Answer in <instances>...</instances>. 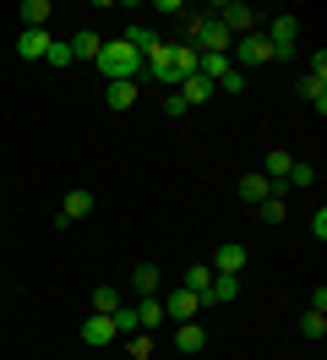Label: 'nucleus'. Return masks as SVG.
Instances as JSON below:
<instances>
[{"instance_id":"obj_25","label":"nucleus","mask_w":327,"mask_h":360,"mask_svg":"<svg viewBox=\"0 0 327 360\" xmlns=\"http://www.w3.org/2000/svg\"><path fill=\"white\" fill-rule=\"evenodd\" d=\"M300 93L311 98V104H316V115H327V82H316V77H305V82H300Z\"/></svg>"},{"instance_id":"obj_1","label":"nucleus","mask_w":327,"mask_h":360,"mask_svg":"<svg viewBox=\"0 0 327 360\" xmlns=\"http://www.w3.org/2000/svg\"><path fill=\"white\" fill-rule=\"evenodd\" d=\"M93 66H98L104 82H136V77H142V55H136L126 39H104V49H98Z\"/></svg>"},{"instance_id":"obj_31","label":"nucleus","mask_w":327,"mask_h":360,"mask_svg":"<svg viewBox=\"0 0 327 360\" xmlns=\"http://www.w3.org/2000/svg\"><path fill=\"white\" fill-rule=\"evenodd\" d=\"M213 93H245V71H235V66H229V77H224V82H218Z\"/></svg>"},{"instance_id":"obj_11","label":"nucleus","mask_w":327,"mask_h":360,"mask_svg":"<svg viewBox=\"0 0 327 360\" xmlns=\"http://www.w3.org/2000/svg\"><path fill=\"white\" fill-rule=\"evenodd\" d=\"M278 191H283V186H273L262 169H257V175H240V197H245V202H267V197H278Z\"/></svg>"},{"instance_id":"obj_3","label":"nucleus","mask_w":327,"mask_h":360,"mask_svg":"<svg viewBox=\"0 0 327 360\" xmlns=\"http://www.w3.org/2000/svg\"><path fill=\"white\" fill-rule=\"evenodd\" d=\"M207 17H213V22L224 27L229 39H235V33H240V39H245V33H257V11H251L245 0H224V6H213Z\"/></svg>"},{"instance_id":"obj_9","label":"nucleus","mask_w":327,"mask_h":360,"mask_svg":"<svg viewBox=\"0 0 327 360\" xmlns=\"http://www.w3.org/2000/svg\"><path fill=\"white\" fill-rule=\"evenodd\" d=\"M115 316H87L82 322V344H93V349H104V344H115Z\"/></svg>"},{"instance_id":"obj_6","label":"nucleus","mask_w":327,"mask_h":360,"mask_svg":"<svg viewBox=\"0 0 327 360\" xmlns=\"http://www.w3.org/2000/svg\"><path fill=\"white\" fill-rule=\"evenodd\" d=\"M235 60H240V66H267V60H273V49H267V39H262V33H245V39L235 44ZM240 66H235V71H240Z\"/></svg>"},{"instance_id":"obj_28","label":"nucleus","mask_w":327,"mask_h":360,"mask_svg":"<svg viewBox=\"0 0 327 360\" xmlns=\"http://www.w3.org/2000/svg\"><path fill=\"white\" fill-rule=\"evenodd\" d=\"M257 207H262V224H283V197H267Z\"/></svg>"},{"instance_id":"obj_23","label":"nucleus","mask_w":327,"mask_h":360,"mask_svg":"<svg viewBox=\"0 0 327 360\" xmlns=\"http://www.w3.org/2000/svg\"><path fill=\"white\" fill-rule=\"evenodd\" d=\"M115 333H120V338L142 333V322H136V306H120V311H115Z\"/></svg>"},{"instance_id":"obj_22","label":"nucleus","mask_w":327,"mask_h":360,"mask_svg":"<svg viewBox=\"0 0 327 360\" xmlns=\"http://www.w3.org/2000/svg\"><path fill=\"white\" fill-rule=\"evenodd\" d=\"M207 284H213V268H207V262L186 268V290H191V295H207Z\"/></svg>"},{"instance_id":"obj_13","label":"nucleus","mask_w":327,"mask_h":360,"mask_svg":"<svg viewBox=\"0 0 327 360\" xmlns=\"http://www.w3.org/2000/svg\"><path fill=\"white\" fill-rule=\"evenodd\" d=\"M65 44H71V55H77V60H98V49H104V39H98L93 27H82V33H71Z\"/></svg>"},{"instance_id":"obj_17","label":"nucleus","mask_w":327,"mask_h":360,"mask_svg":"<svg viewBox=\"0 0 327 360\" xmlns=\"http://www.w3.org/2000/svg\"><path fill=\"white\" fill-rule=\"evenodd\" d=\"M120 311V290H115V284H98V290H93V316H115Z\"/></svg>"},{"instance_id":"obj_8","label":"nucleus","mask_w":327,"mask_h":360,"mask_svg":"<svg viewBox=\"0 0 327 360\" xmlns=\"http://www.w3.org/2000/svg\"><path fill=\"white\" fill-rule=\"evenodd\" d=\"M174 349H180V355H202V349H207V328H202V322H180V328H174Z\"/></svg>"},{"instance_id":"obj_14","label":"nucleus","mask_w":327,"mask_h":360,"mask_svg":"<svg viewBox=\"0 0 327 360\" xmlns=\"http://www.w3.org/2000/svg\"><path fill=\"white\" fill-rule=\"evenodd\" d=\"M93 213V191L87 186H77V191H65V207H60V219L71 224V219H87Z\"/></svg>"},{"instance_id":"obj_4","label":"nucleus","mask_w":327,"mask_h":360,"mask_svg":"<svg viewBox=\"0 0 327 360\" xmlns=\"http://www.w3.org/2000/svg\"><path fill=\"white\" fill-rule=\"evenodd\" d=\"M153 82H164V88H180V71H174V44H158L148 55V66H142Z\"/></svg>"},{"instance_id":"obj_30","label":"nucleus","mask_w":327,"mask_h":360,"mask_svg":"<svg viewBox=\"0 0 327 360\" xmlns=\"http://www.w3.org/2000/svg\"><path fill=\"white\" fill-rule=\"evenodd\" d=\"M131 360H153V338L148 333H131Z\"/></svg>"},{"instance_id":"obj_29","label":"nucleus","mask_w":327,"mask_h":360,"mask_svg":"<svg viewBox=\"0 0 327 360\" xmlns=\"http://www.w3.org/2000/svg\"><path fill=\"white\" fill-rule=\"evenodd\" d=\"M289 186H316V169L311 164H289Z\"/></svg>"},{"instance_id":"obj_24","label":"nucleus","mask_w":327,"mask_h":360,"mask_svg":"<svg viewBox=\"0 0 327 360\" xmlns=\"http://www.w3.org/2000/svg\"><path fill=\"white\" fill-rule=\"evenodd\" d=\"M174 71H180V82H186V77H196V49H191V44H174Z\"/></svg>"},{"instance_id":"obj_27","label":"nucleus","mask_w":327,"mask_h":360,"mask_svg":"<svg viewBox=\"0 0 327 360\" xmlns=\"http://www.w3.org/2000/svg\"><path fill=\"white\" fill-rule=\"evenodd\" d=\"M44 60H49V66H55V71H65V66H71V60H77V55H71V44H60V39H55Z\"/></svg>"},{"instance_id":"obj_7","label":"nucleus","mask_w":327,"mask_h":360,"mask_svg":"<svg viewBox=\"0 0 327 360\" xmlns=\"http://www.w3.org/2000/svg\"><path fill=\"white\" fill-rule=\"evenodd\" d=\"M49 44H55V39H49V27H22L17 55H22V60H44V55H49Z\"/></svg>"},{"instance_id":"obj_16","label":"nucleus","mask_w":327,"mask_h":360,"mask_svg":"<svg viewBox=\"0 0 327 360\" xmlns=\"http://www.w3.org/2000/svg\"><path fill=\"white\" fill-rule=\"evenodd\" d=\"M289 164H295V158L283 153V148H273V153H267V164H262V175L273 180V186H283V180H289Z\"/></svg>"},{"instance_id":"obj_20","label":"nucleus","mask_w":327,"mask_h":360,"mask_svg":"<svg viewBox=\"0 0 327 360\" xmlns=\"http://www.w3.org/2000/svg\"><path fill=\"white\" fill-rule=\"evenodd\" d=\"M180 98H186V104H207V98H213V82H202V77H186V82H180Z\"/></svg>"},{"instance_id":"obj_10","label":"nucleus","mask_w":327,"mask_h":360,"mask_svg":"<svg viewBox=\"0 0 327 360\" xmlns=\"http://www.w3.org/2000/svg\"><path fill=\"white\" fill-rule=\"evenodd\" d=\"M207 268H213V273H240V268H245V246H240V240H224V246L213 251Z\"/></svg>"},{"instance_id":"obj_15","label":"nucleus","mask_w":327,"mask_h":360,"mask_svg":"<svg viewBox=\"0 0 327 360\" xmlns=\"http://www.w3.org/2000/svg\"><path fill=\"white\" fill-rule=\"evenodd\" d=\"M104 104H109V110H131V104H136V82H109Z\"/></svg>"},{"instance_id":"obj_18","label":"nucleus","mask_w":327,"mask_h":360,"mask_svg":"<svg viewBox=\"0 0 327 360\" xmlns=\"http://www.w3.org/2000/svg\"><path fill=\"white\" fill-rule=\"evenodd\" d=\"M49 17H55V6H49V0H22V27H44Z\"/></svg>"},{"instance_id":"obj_2","label":"nucleus","mask_w":327,"mask_h":360,"mask_svg":"<svg viewBox=\"0 0 327 360\" xmlns=\"http://www.w3.org/2000/svg\"><path fill=\"white\" fill-rule=\"evenodd\" d=\"M262 39H267V49H273V60H295V44H300V17H295V11H278V17H273V27H267Z\"/></svg>"},{"instance_id":"obj_21","label":"nucleus","mask_w":327,"mask_h":360,"mask_svg":"<svg viewBox=\"0 0 327 360\" xmlns=\"http://www.w3.org/2000/svg\"><path fill=\"white\" fill-rule=\"evenodd\" d=\"M158 278H164V273L153 268V262H142V268L131 273V290H136V295H153V290H158Z\"/></svg>"},{"instance_id":"obj_12","label":"nucleus","mask_w":327,"mask_h":360,"mask_svg":"<svg viewBox=\"0 0 327 360\" xmlns=\"http://www.w3.org/2000/svg\"><path fill=\"white\" fill-rule=\"evenodd\" d=\"M120 39H126V44H131V49H136V55H142V60H148L153 49L164 44V39H158V33H153V27H142V22H131V27H126V33H120Z\"/></svg>"},{"instance_id":"obj_26","label":"nucleus","mask_w":327,"mask_h":360,"mask_svg":"<svg viewBox=\"0 0 327 360\" xmlns=\"http://www.w3.org/2000/svg\"><path fill=\"white\" fill-rule=\"evenodd\" d=\"M300 333H305V338H322V333H327V311H305V316H300Z\"/></svg>"},{"instance_id":"obj_32","label":"nucleus","mask_w":327,"mask_h":360,"mask_svg":"<svg viewBox=\"0 0 327 360\" xmlns=\"http://www.w3.org/2000/svg\"><path fill=\"white\" fill-rule=\"evenodd\" d=\"M311 77H316V82H327V55H322V49L311 55Z\"/></svg>"},{"instance_id":"obj_19","label":"nucleus","mask_w":327,"mask_h":360,"mask_svg":"<svg viewBox=\"0 0 327 360\" xmlns=\"http://www.w3.org/2000/svg\"><path fill=\"white\" fill-rule=\"evenodd\" d=\"M136 322H142V333H148V328H158V322H164V300L142 295V300H136Z\"/></svg>"},{"instance_id":"obj_5","label":"nucleus","mask_w":327,"mask_h":360,"mask_svg":"<svg viewBox=\"0 0 327 360\" xmlns=\"http://www.w3.org/2000/svg\"><path fill=\"white\" fill-rule=\"evenodd\" d=\"M196 311H202V295H191V290H186V284L164 295V316H174V322H191Z\"/></svg>"}]
</instances>
